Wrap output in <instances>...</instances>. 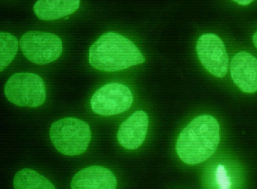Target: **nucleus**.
<instances>
[{"label":"nucleus","mask_w":257,"mask_h":189,"mask_svg":"<svg viewBox=\"0 0 257 189\" xmlns=\"http://www.w3.org/2000/svg\"><path fill=\"white\" fill-rule=\"evenodd\" d=\"M234 2L238 3V4L241 5H248L253 1H252V0H237V1Z\"/></svg>","instance_id":"obj_14"},{"label":"nucleus","mask_w":257,"mask_h":189,"mask_svg":"<svg viewBox=\"0 0 257 189\" xmlns=\"http://www.w3.org/2000/svg\"><path fill=\"white\" fill-rule=\"evenodd\" d=\"M252 39H253V44H254V46H255V47L257 48V31L253 35Z\"/></svg>","instance_id":"obj_15"},{"label":"nucleus","mask_w":257,"mask_h":189,"mask_svg":"<svg viewBox=\"0 0 257 189\" xmlns=\"http://www.w3.org/2000/svg\"><path fill=\"white\" fill-rule=\"evenodd\" d=\"M15 189H56L46 177L35 170L24 169L18 172L14 179Z\"/></svg>","instance_id":"obj_12"},{"label":"nucleus","mask_w":257,"mask_h":189,"mask_svg":"<svg viewBox=\"0 0 257 189\" xmlns=\"http://www.w3.org/2000/svg\"><path fill=\"white\" fill-rule=\"evenodd\" d=\"M116 179L113 172L100 166L84 168L75 175L71 189H116Z\"/></svg>","instance_id":"obj_10"},{"label":"nucleus","mask_w":257,"mask_h":189,"mask_svg":"<svg viewBox=\"0 0 257 189\" xmlns=\"http://www.w3.org/2000/svg\"><path fill=\"white\" fill-rule=\"evenodd\" d=\"M19 47L17 38L8 33H0V71L2 72L15 58Z\"/></svg>","instance_id":"obj_13"},{"label":"nucleus","mask_w":257,"mask_h":189,"mask_svg":"<svg viewBox=\"0 0 257 189\" xmlns=\"http://www.w3.org/2000/svg\"><path fill=\"white\" fill-rule=\"evenodd\" d=\"M133 102V96L130 89L122 83L113 82L106 84L96 91L91 98L90 104L95 113L108 117L126 111Z\"/></svg>","instance_id":"obj_6"},{"label":"nucleus","mask_w":257,"mask_h":189,"mask_svg":"<svg viewBox=\"0 0 257 189\" xmlns=\"http://www.w3.org/2000/svg\"><path fill=\"white\" fill-rule=\"evenodd\" d=\"M231 76L242 91L254 93L257 91V59L247 52H238L232 58L230 64Z\"/></svg>","instance_id":"obj_8"},{"label":"nucleus","mask_w":257,"mask_h":189,"mask_svg":"<svg viewBox=\"0 0 257 189\" xmlns=\"http://www.w3.org/2000/svg\"><path fill=\"white\" fill-rule=\"evenodd\" d=\"M20 46L24 56L37 65L56 61L63 50L62 40L58 36L40 31H30L24 34L20 39Z\"/></svg>","instance_id":"obj_5"},{"label":"nucleus","mask_w":257,"mask_h":189,"mask_svg":"<svg viewBox=\"0 0 257 189\" xmlns=\"http://www.w3.org/2000/svg\"><path fill=\"white\" fill-rule=\"evenodd\" d=\"M149 118L144 111L135 112L121 123L117 133V140L124 148L134 150L145 140L148 130Z\"/></svg>","instance_id":"obj_9"},{"label":"nucleus","mask_w":257,"mask_h":189,"mask_svg":"<svg viewBox=\"0 0 257 189\" xmlns=\"http://www.w3.org/2000/svg\"><path fill=\"white\" fill-rule=\"evenodd\" d=\"M52 143L61 154L77 156L88 148L91 139L89 124L74 118H66L53 123L50 130Z\"/></svg>","instance_id":"obj_3"},{"label":"nucleus","mask_w":257,"mask_h":189,"mask_svg":"<svg viewBox=\"0 0 257 189\" xmlns=\"http://www.w3.org/2000/svg\"><path fill=\"white\" fill-rule=\"evenodd\" d=\"M5 94L18 107L36 108L45 103L46 88L44 80L36 73H17L6 82Z\"/></svg>","instance_id":"obj_4"},{"label":"nucleus","mask_w":257,"mask_h":189,"mask_svg":"<svg viewBox=\"0 0 257 189\" xmlns=\"http://www.w3.org/2000/svg\"><path fill=\"white\" fill-rule=\"evenodd\" d=\"M80 5L79 0H39L34 5V10L40 19L51 21L73 14Z\"/></svg>","instance_id":"obj_11"},{"label":"nucleus","mask_w":257,"mask_h":189,"mask_svg":"<svg viewBox=\"0 0 257 189\" xmlns=\"http://www.w3.org/2000/svg\"><path fill=\"white\" fill-rule=\"evenodd\" d=\"M220 126L210 115L193 120L180 134L176 145L182 161L190 165L206 161L215 153L220 140Z\"/></svg>","instance_id":"obj_1"},{"label":"nucleus","mask_w":257,"mask_h":189,"mask_svg":"<svg viewBox=\"0 0 257 189\" xmlns=\"http://www.w3.org/2000/svg\"><path fill=\"white\" fill-rule=\"evenodd\" d=\"M145 61L144 56L133 41L114 32L102 35L89 50L90 64L105 72L122 70Z\"/></svg>","instance_id":"obj_2"},{"label":"nucleus","mask_w":257,"mask_h":189,"mask_svg":"<svg viewBox=\"0 0 257 189\" xmlns=\"http://www.w3.org/2000/svg\"><path fill=\"white\" fill-rule=\"evenodd\" d=\"M198 56L202 65L212 75L223 78L227 74L229 57L222 40L216 35H202L197 44Z\"/></svg>","instance_id":"obj_7"}]
</instances>
